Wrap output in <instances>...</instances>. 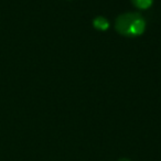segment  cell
<instances>
[{
  "label": "cell",
  "instance_id": "6da1fadb",
  "mask_svg": "<svg viewBox=\"0 0 161 161\" xmlns=\"http://www.w3.org/2000/svg\"><path fill=\"white\" fill-rule=\"evenodd\" d=\"M115 29L123 36L136 38L145 32L146 20L138 12H125L116 18Z\"/></svg>",
  "mask_w": 161,
  "mask_h": 161
},
{
  "label": "cell",
  "instance_id": "7a4b0ae2",
  "mask_svg": "<svg viewBox=\"0 0 161 161\" xmlns=\"http://www.w3.org/2000/svg\"><path fill=\"white\" fill-rule=\"evenodd\" d=\"M93 27L98 31H105L109 28V21L103 16H98L93 20Z\"/></svg>",
  "mask_w": 161,
  "mask_h": 161
},
{
  "label": "cell",
  "instance_id": "3957f363",
  "mask_svg": "<svg viewBox=\"0 0 161 161\" xmlns=\"http://www.w3.org/2000/svg\"><path fill=\"white\" fill-rule=\"evenodd\" d=\"M134 7L138 8L140 10H147L153 3V0H130Z\"/></svg>",
  "mask_w": 161,
  "mask_h": 161
},
{
  "label": "cell",
  "instance_id": "277c9868",
  "mask_svg": "<svg viewBox=\"0 0 161 161\" xmlns=\"http://www.w3.org/2000/svg\"><path fill=\"white\" fill-rule=\"evenodd\" d=\"M117 161H131L130 159H128V158H120V159H118Z\"/></svg>",
  "mask_w": 161,
  "mask_h": 161
}]
</instances>
